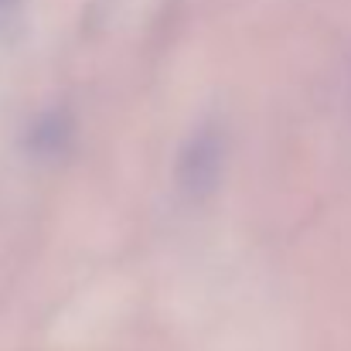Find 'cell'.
<instances>
[{
	"label": "cell",
	"instance_id": "cell-1",
	"mask_svg": "<svg viewBox=\"0 0 351 351\" xmlns=\"http://www.w3.org/2000/svg\"><path fill=\"white\" fill-rule=\"evenodd\" d=\"M219 164H222V147L215 133H198L184 157H181V184L188 191H205L212 188V181L219 178Z\"/></svg>",
	"mask_w": 351,
	"mask_h": 351
},
{
	"label": "cell",
	"instance_id": "cell-2",
	"mask_svg": "<svg viewBox=\"0 0 351 351\" xmlns=\"http://www.w3.org/2000/svg\"><path fill=\"white\" fill-rule=\"evenodd\" d=\"M7 3H10V0H0V10H7Z\"/></svg>",
	"mask_w": 351,
	"mask_h": 351
}]
</instances>
